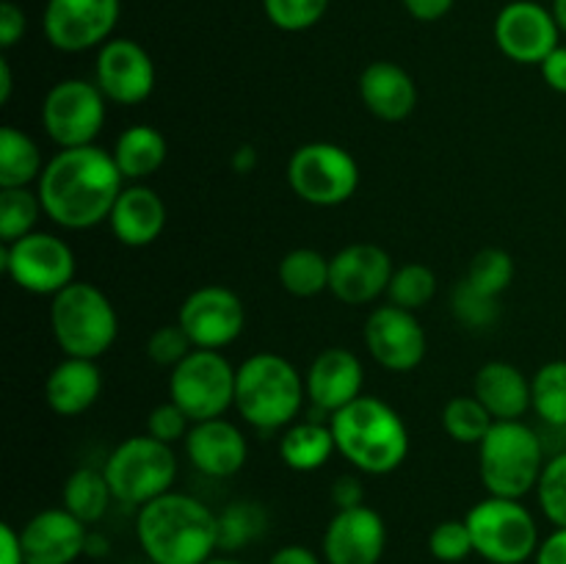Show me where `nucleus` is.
Segmentation results:
<instances>
[{"instance_id": "obj_1", "label": "nucleus", "mask_w": 566, "mask_h": 564, "mask_svg": "<svg viewBox=\"0 0 566 564\" xmlns=\"http://www.w3.org/2000/svg\"><path fill=\"white\" fill-rule=\"evenodd\" d=\"M36 182L44 216L66 230H88L111 219V210L125 188L114 155L97 144L61 149L44 164Z\"/></svg>"}, {"instance_id": "obj_2", "label": "nucleus", "mask_w": 566, "mask_h": 564, "mask_svg": "<svg viewBox=\"0 0 566 564\" xmlns=\"http://www.w3.org/2000/svg\"><path fill=\"white\" fill-rule=\"evenodd\" d=\"M136 536L149 564H205L219 551V514L171 490L138 509Z\"/></svg>"}, {"instance_id": "obj_3", "label": "nucleus", "mask_w": 566, "mask_h": 564, "mask_svg": "<svg viewBox=\"0 0 566 564\" xmlns=\"http://www.w3.org/2000/svg\"><path fill=\"white\" fill-rule=\"evenodd\" d=\"M337 453L359 473L387 476L403 464L409 453V431L401 415L387 401L359 396L329 418Z\"/></svg>"}, {"instance_id": "obj_4", "label": "nucleus", "mask_w": 566, "mask_h": 564, "mask_svg": "<svg viewBox=\"0 0 566 564\" xmlns=\"http://www.w3.org/2000/svg\"><path fill=\"white\" fill-rule=\"evenodd\" d=\"M304 398V376L282 354H252L238 365L235 409L258 431L287 429L302 412Z\"/></svg>"}, {"instance_id": "obj_5", "label": "nucleus", "mask_w": 566, "mask_h": 564, "mask_svg": "<svg viewBox=\"0 0 566 564\" xmlns=\"http://www.w3.org/2000/svg\"><path fill=\"white\" fill-rule=\"evenodd\" d=\"M545 448L523 420H495L479 442L481 484L490 495L523 501L545 470Z\"/></svg>"}, {"instance_id": "obj_6", "label": "nucleus", "mask_w": 566, "mask_h": 564, "mask_svg": "<svg viewBox=\"0 0 566 564\" xmlns=\"http://www.w3.org/2000/svg\"><path fill=\"white\" fill-rule=\"evenodd\" d=\"M50 326L64 357L97 359L119 335L114 304L92 282H72L55 293L50 304Z\"/></svg>"}, {"instance_id": "obj_7", "label": "nucleus", "mask_w": 566, "mask_h": 564, "mask_svg": "<svg viewBox=\"0 0 566 564\" xmlns=\"http://www.w3.org/2000/svg\"><path fill=\"white\" fill-rule=\"evenodd\" d=\"M103 473L114 501L142 509L144 503L171 492L177 479L175 448L149 435L127 437L105 459Z\"/></svg>"}, {"instance_id": "obj_8", "label": "nucleus", "mask_w": 566, "mask_h": 564, "mask_svg": "<svg viewBox=\"0 0 566 564\" xmlns=\"http://www.w3.org/2000/svg\"><path fill=\"white\" fill-rule=\"evenodd\" d=\"M473 547L490 564H525L539 551V529L528 506L514 498L490 495L464 518Z\"/></svg>"}, {"instance_id": "obj_9", "label": "nucleus", "mask_w": 566, "mask_h": 564, "mask_svg": "<svg viewBox=\"0 0 566 564\" xmlns=\"http://www.w3.org/2000/svg\"><path fill=\"white\" fill-rule=\"evenodd\" d=\"M235 370L230 359L213 348H193L169 374V401L199 420L221 418L235 407Z\"/></svg>"}, {"instance_id": "obj_10", "label": "nucleus", "mask_w": 566, "mask_h": 564, "mask_svg": "<svg viewBox=\"0 0 566 564\" xmlns=\"http://www.w3.org/2000/svg\"><path fill=\"white\" fill-rule=\"evenodd\" d=\"M287 182L304 202L315 208H335L357 194L359 166L340 144L310 142L287 160Z\"/></svg>"}, {"instance_id": "obj_11", "label": "nucleus", "mask_w": 566, "mask_h": 564, "mask_svg": "<svg viewBox=\"0 0 566 564\" xmlns=\"http://www.w3.org/2000/svg\"><path fill=\"white\" fill-rule=\"evenodd\" d=\"M0 269L17 288L36 296H55L75 282V252L53 232H28L0 249Z\"/></svg>"}, {"instance_id": "obj_12", "label": "nucleus", "mask_w": 566, "mask_h": 564, "mask_svg": "<svg viewBox=\"0 0 566 564\" xmlns=\"http://www.w3.org/2000/svg\"><path fill=\"white\" fill-rule=\"evenodd\" d=\"M105 94L83 77L59 81L42 103V125L61 149L88 147L105 125Z\"/></svg>"}, {"instance_id": "obj_13", "label": "nucleus", "mask_w": 566, "mask_h": 564, "mask_svg": "<svg viewBox=\"0 0 566 564\" xmlns=\"http://www.w3.org/2000/svg\"><path fill=\"white\" fill-rule=\"evenodd\" d=\"M119 0H48L44 36L61 53L103 48L119 22Z\"/></svg>"}, {"instance_id": "obj_14", "label": "nucleus", "mask_w": 566, "mask_h": 564, "mask_svg": "<svg viewBox=\"0 0 566 564\" xmlns=\"http://www.w3.org/2000/svg\"><path fill=\"white\" fill-rule=\"evenodd\" d=\"M177 324L186 330L197 348L219 352L241 337L247 326V310H243L241 296L230 288L202 285L186 296Z\"/></svg>"}, {"instance_id": "obj_15", "label": "nucleus", "mask_w": 566, "mask_h": 564, "mask_svg": "<svg viewBox=\"0 0 566 564\" xmlns=\"http://www.w3.org/2000/svg\"><path fill=\"white\" fill-rule=\"evenodd\" d=\"M365 346L385 370L409 374L423 363L429 341L418 315L396 304H379L365 321Z\"/></svg>"}, {"instance_id": "obj_16", "label": "nucleus", "mask_w": 566, "mask_h": 564, "mask_svg": "<svg viewBox=\"0 0 566 564\" xmlns=\"http://www.w3.org/2000/svg\"><path fill=\"white\" fill-rule=\"evenodd\" d=\"M558 28L553 11L534 0H514L503 6L495 20V42L514 64H542L558 48Z\"/></svg>"}, {"instance_id": "obj_17", "label": "nucleus", "mask_w": 566, "mask_h": 564, "mask_svg": "<svg viewBox=\"0 0 566 564\" xmlns=\"http://www.w3.org/2000/svg\"><path fill=\"white\" fill-rule=\"evenodd\" d=\"M396 265L376 243H348L329 258V291L343 304H370L387 293Z\"/></svg>"}, {"instance_id": "obj_18", "label": "nucleus", "mask_w": 566, "mask_h": 564, "mask_svg": "<svg viewBox=\"0 0 566 564\" xmlns=\"http://www.w3.org/2000/svg\"><path fill=\"white\" fill-rule=\"evenodd\" d=\"M97 86L111 103L138 105L155 88V61L133 39H108L97 53Z\"/></svg>"}, {"instance_id": "obj_19", "label": "nucleus", "mask_w": 566, "mask_h": 564, "mask_svg": "<svg viewBox=\"0 0 566 564\" xmlns=\"http://www.w3.org/2000/svg\"><path fill=\"white\" fill-rule=\"evenodd\" d=\"M326 564H379L387 547V525L370 506L337 509L324 531Z\"/></svg>"}, {"instance_id": "obj_20", "label": "nucleus", "mask_w": 566, "mask_h": 564, "mask_svg": "<svg viewBox=\"0 0 566 564\" xmlns=\"http://www.w3.org/2000/svg\"><path fill=\"white\" fill-rule=\"evenodd\" d=\"M25 564H72L86 553V523L64 506L42 509L20 529Z\"/></svg>"}, {"instance_id": "obj_21", "label": "nucleus", "mask_w": 566, "mask_h": 564, "mask_svg": "<svg viewBox=\"0 0 566 564\" xmlns=\"http://www.w3.org/2000/svg\"><path fill=\"white\" fill-rule=\"evenodd\" d=\"M304 385H307V398L315 412H326L332 418L337 409L348 407L363 396L365 368L357 354L348 348H324L310 363Z\"/></svg>"}, {"instance_id": "obj_22", "label": "nucleus", "mask_w": 566, "mask_h": 564, "mask_svg": "<svg viewBox=\"0 0 566 564\" xmlns=\"http://www.w3.org/2000/svg\"><path fill=\"white\" fill-rule=\"evenodd\" d=\"M186 453L202 476L230 479L247 464L249 446L235 424L224 418H210L191 426L186 437Z\"/></svg>"}, {"instance_id": "obj_23", "label": "nucleus", "mask_w": 566, "mask_h": 564, "mask_svg": "<svg viewBox=\"0 0 566 564\" xmlns=\"http://www.w3.org/2000/svg\"><path fill=\"white\" fill-rule=\"evenodd\" d=\"M108 221L119 243L133 249L149 247L158 241L166 227V205L153 188L133 182L122 188Z\"/></svg>"}, {"instance_id": "obj_24", "label": "nucleus", "mask_w": 566, "mask_h": 564, "mask_svg": "<svg viewBox=\"0 0 566 564\" xmlns=\"http://www.w3.org/2000/svg\"><path fill=\"white\" fill-rule=\"evenodd\" d=\"M359 97L379 119L401 122L418 105V86L403 66L392 61H374L359 75Z\"/></svg>"}, {"instance_id": "obj_25", "label": "nucleus", "mask_w": 566, "mask_h": 564, "mask_svg": "<svg viewBox=\"0 0 566 564\" xmlns=\"http://www.w3.org/2000/svg\"><path fill=\"white\" fill-rule=\"evenodd\" d=\"M103 393V374L94 359L64 357L44 379V401L61 418H77Z\"/></svg>"}, {"instance_id": "obj_26", "label": "nucleus", "mask_w": 566, "mask_h": 564, "mask_svg": "<svg viewBox=\"0 0 566 564\" xmlns=\"http://www.w3.org/2000/svg\"><path fill=\"white\" fill-rule=\"evenodd\" d=\"M473 396L490 409L495 420H523L531 409V382L517 365L492 359L475 374Z\"/></svg>"}, {"instance_id": "obj_27", "label": "nucleus", "mask_w": 566, "mask_h": 564, "mask_svg": "<svg viewBox=\"0 0 566 564\" xmlns=\"http://www.w3.org/2000/svg\"><path fill=\"white\" fill-rule=\"evenodd\" d=\"M337 451L332 426L324 420H302L282 429L280 457L296 473H313L321 470Z\"/></svg>"}, {"instance_id": "obj_28", "label": "nucleus", "mask_w": 566, "mask_h": 564, "mask_svg": "<svg viewBox=\"0 0 566 564\" xmlns=\"http://www.w3.org/2000/svg\"><path fill=\"white\" fill-rule=\"evenodd\" d=\"M166 153H169V147H166V138L158 127L133 125L119 133L111 155H114L122 177L138 182L153 177L166 164Z\"/></svg>"}, {"instance_id": "obj_29", "label": "nucleus", "mask_w": 566, "mask_h": 564, "mask_svg": "<svg viewBox=\"0 0 566 564\" xmlns=\"http://www.w3.org/2000/svg\"><path fill=\"white\" fill-rule=\"evenodd\" d=\"M111 501H114V492H111L103 470L97 468H77L61 490V506L86 525L99 523L108 512Z\"/></svg>"}, {"instance_id": "obj_30", "label": "nucleus", "mask_w": 566, "mask_h": 564, "mask_svg": "<svg viewBox=\"0 0 566 564\" xmlns=\"http://www.w3.org/2000/svg\"><path fill=\"white\" fill-rule=\"evenodd\" d=\"M42 171L39 144L14 125H6L0 130V188H28Z\"/></svg>"}, {"instance_id": "obj_31", "label": "nucleus", "mask_w": 566, "mask_h": 564, "mask_svg": "<svg viewBox=\"0 0 566 564\" xmlns=\"http://www.w3.org/2000/svg\"><path fill=\"white\" fill-rule=\"evenodd\" d=\"M276 276L291 296H318L321 291H329V258H324L318 249H293L280 260Z\"/></svg>"}, {"instance_id": "obj_32", "label": "nucleus", "mask_w": 566, "mask_h": 564, "mask_svg": "<svg viewBox=\"0 0 566 564\" xmlns=\"http://www.w3.org/2000/svg\"><path fill=\"white\" fill-rule=\"evenodd\" d=\"M269 529V514L254 501H232L219 512V551L238 553Z\"/></svg>"}, {"instance_id": "obj_33", "label": "nucleus", "mask_w": 566, "mask_h": 564, "mask_svg": "<svg viewBox=\"0 0 566 564\" xmlns=\"http://www.w3.org/2000/svg\"><path fill=\"white\" fill-rule=\"evenodd\" d=\"M531 407L545 424L566 426V359L545 363L531 379Z\"/></svg>"}, {"instance_id": "obj_34", "label": "nucleus", "mask_w": 566, "mask_h": 564, "mask_svg": "<svg viewBox=\"0 0 566 564\" xmlns=\"http://www.w3.org/2000/svg\"><path fill=\"white\" fill-rule=\"evenodd\" d=\"M492 426H495V418L475 396H457L442 409V429L453 442L479 446Z\"/></svg>"}, {"instance_id": "obj_35", "label": "nucleus", "mask_w": 566, "mask_h": 564, "mask_svg": "<svg viewBox=\"0 0 566 564\" xmlns=\"http://www.w3.org/2000/svg\"><path fill=\"white\" fill-rule=\"evenodd\" d=\"M42 213V199L31 188H0V241L14 243L33 232Z\"/></svg>"}, {"instance_id": "obj_36", "label": "nucleus", "mask_w": 566, "mask_h": 564, "mask_svg": "<svg viewBox=\"0 0 566 564\" xmlns=\"http://www.w3.org/2000/svg\"><path fill=\"white\" fill-rule=\"evenodd\" d=\"M437 296V274L423 263H407L398 265L392 274L390 288H387V299L396 307L418 313L423 310L431 299Z\"/></svg>"}, {"instance_id": "obj_37", "label": "nucleus", "mask_w": 566, "mask_h": 564, "mask_svg": "<svg viewBox=\"0 0 566 564\" xmlns=\"http://www.w3.org/2000/svg\"><path fill=\"white\" fill-rule=\"evenodd\" d=\"M464 280L475 288V291L486 293V296L501 299L503 291H509L514 280V258L506 249L486 247L470 260V269Z\"/></svg>"}, {"instance_id": "obj_38", "label": "nucleus", "mask_w": 566, "mask_h": 564, "mask_svg": "<svg viewBox=\"0 0 566 564\" xmlns=\"http://www.w3.org/2000/svg\"><path fill=\"white\" fill-rule=\"evenodd\" d=\"M265 17L280 31L298 33L324 20L329 0H263Z\"/></svg>"}, {"instance_id": "obj_39", "label": "nucleus", "mask_w": 566, "mask_h": 564, "mask_svg": "<svg viewBox=\"0 0 566 564\" xmlns=\"http://www.w3.org/2000/svg\"><path fill=\"white\" fill-rule=\"evenodd\" d=\"M451 307L459 324L470 326V330H486L501 315V299L486 296V293L475 291L468 280H462L453 288Z\"/></svg>"}, {"instance_id": "obj_40", "label": "nucleus", "mask_w": 566, "mask_h": 564, "mask_svg": "<svg viewBox=\"0 0 566 564\" xmlns=\"http://www.w3.org/2000/svg\"><path fill=\"white\" fill-rule=\"evenodd\" d=\"M536 498L545 518L556 529H566V451L547 459L539 484H536Z\"/></svg>"}, {"instance_id": "obj_41", "label": "nucleus", "mask_w": 566, "mask_h": 564, "mask_svg": "<svg viewBox=\"0 0 566 564\" xmlns=\"http://www.w3.org/2000/svg\"><path fill=\"white\" fill-rule=\"evenodd\" d=\"M429 551L440 564H462L464 558L473 556V536L464 520H442L431 529Z\"/></svg>"}, {"instance_id": "obj_42", "label": "nucleus", "mask_w": 566, "mask_h": 564, "mask_svg": "<svg viewBox=\"0 0 566 564\" xmlns=\"http://www.w3.org/2000/svg\"><path fill=\"white\" fill-rule=\"evenodd\" d=\"M191 337L186 335L180 324H166L160 330H155L147 341V357L155 365H164V368H175L180 365L188 354L193 352Z\"/></svg>"}, {"instance_id": "obj_43", "label": "nucleus", "mask_w": 566, "mask_h": 564, "mask_svg": "<svg viewBox=\"0 0 566 564\" xmlns=\"http://www.w3.org/2000/svg\"><path fill=\"white\" fill-rule=\"evenodd\" d=\"M191 426V418H188L175 401L158 404V407L149 409L147 415V435L166 442V446H175L177 440H186Z\"/></svg>"}, {"instance_id": "obj_44", "label": "nucleus", "mask_w": 566, "mask_h": 564, "mask_svg": "<svg viewBox=\"0 0 566 564\" xmlns=\"http://www.w3.org/2000/svg\"><path fill=\"white\" fill-rule=\"evenodd\" d=\"M22 33H25V11L11 0L0 3V48H14Z\"/></svg>"}, {"instance_id": "obj_45", "label": "nucleus", "mask_w": 566, "mask_h": 564, "mask_svg": "<svg viewBox=\"0 0 566 564\" xmlns=\"http://www.w3.org/2000/svg\"><path fill=\"white\" fill-rule=\"evenodd\" d=\"M332 503L337 509H354L365 503V487L359 484V479L354 476H340V479L332 484Z\"/></svg>"}, {"instance_id": "obj_46", "label": "nucleus", "mask_w": 566, "mask_h": 564, "mask_svg": "<svg viewBox=\"0 0 566 564\" xmlns=\"http://www.w3.org/2000/svg\"><path fill=\"white\" fill-rule=\"evenodd\" d=\"M539 70H542V77H545V83L553 88V92L566 94V48L558 44V48L542 61Z\"/></svg>"}, {"instance_id": "obj_47", "label": "nucleus", "mask_w": 566, "mask_h": 564, "mask_svg": "<svg viewBox=\"0 0 566 564\" xmlns=\"http://www.w3.org/2000/svg\"><path fill=\"white\" fill-rule=\"evenodd\" d=\"M457 0H403V9L418 22H437L453 9Z\"/></svg>"}, {"instance_id": "obj_48", "label": "nucleus", "mask_w": 566, "mask_h": 564, "mask_svg": "<svg viewBox=\"0 0 566 564\" xmlns=\"http://www.w3.org/2000/svg\"><path fill=\"white\" fill-rule=\"evenodd\" d=\"M536 564H566V529H556L551 536L539 542L534 556Z\"/></svg>"}, {"instance_id": "obj_49", "label": "nucleus", "mask_w": 566, "mask_h": 564, "mask_svg": "<svg viewBox=\"0 0 566 564\" xmlns=\"http://www.w3.org/2000/svg\"><path fill=\"white\" fill-rule=\"evenodd\" d=\"M0 564H25L20 531L14 525H0Z\"/></svg>"}, {"instance_id": "obj_50", "label": "nucleus", "mask_w": 566, "mask_h": 564, "mask_svg": "<svg viewBox=\"0 0 566 564\" xmlns=\"http://www.w3.org/2000/svg\"><path fill=\"white\" fill-rule=\"evenodd\" d=\"M269 564H321V558L304 545H285L269 558Z\"/></svg>"}, {"instance_id": "obj_51", "label": "nucleus", "mask_w": 566, "mask_h": 564, "mask_svg": "<svg viewBox=\"0 0 566 564\" xmlns=\"http://www.w3.org/2000/svg\"><path fill=\"white\" fill-rule=\"evenodd\" d=\"M258 149L252 147V144H241V147L232 153V171H238V175H252L254 169H258Z\"/></svg>"}, {"instance_id": "obj_52", "label": "nucleus", "mask_w": 566, "mask_h": 564, "mask_svg": "<svg viewBox=\"0 0 566 564\" xmlns=\"http://www.w3.org/2000/svg\"><path fill=\"white\" fill-rule=\"evenodd\" d=\"M11 88H14V77H11L9 59H0V103H9Z\"/></svg>"}, {"instance_id": "obj_53", "label": "nucleus", "mask_w": 566, "mask_h": 564, "mask_svg": "<svg viewBox=\"0 0 566 564\" xmlns=\"http://www.w3.org/2000/svg\"><path fill=\"white\" fill-rule=\"evenodd\" d=\"M108 540H105L103 534H97V531H88V540H86V556L92 558H103L105 553H108Z\"/></svg>"}, {"instance_id": "obj_54", "label": "nucleus", "mask_w": 566, "mask_h": 564, "mask_svg": "<svg viewBox=\"0 0 566 564\" xmlns=\"http://www.w3.org/2000/svg\"><path fill=\"white\" fill-rule=\"evenodd\" d=\"M553 17H556L558 28L566 33V0H553Z\"/></svg>"}, {"instance_id": "obj_55", "label": "nucleus", "mask_w": 566, "mask_h": 564, "mask_svg": "<svg viewBox=\"0 0 566 564\" xmlns=\"http://www.w3.org/2000/svg\"><path fill=\"white\" fill-rule=\"evenodd\" d=\"M205 564H247V562H238V558L224 556V558H210V562H205Z\"/></svg>"}]
</instances>
